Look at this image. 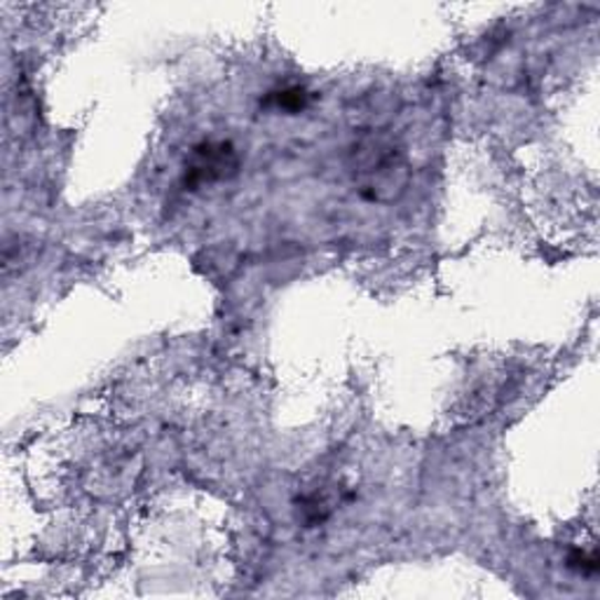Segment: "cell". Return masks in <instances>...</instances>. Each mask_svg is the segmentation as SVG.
Wrapping results in <instances>:
<instances>
[{
  "instance_id": "cell-1",
  "label": "cell",
  "mask_w": 600,
  "mask_h": 600,
  "mask_svg": "<svg viewBox=\"0 0 600 600\" xmlns=\"http://www.w3.org/2000/svg\"><path fill=\"white\" fill-rule=\"evenodd\" d=\"M355 177L366 200L392 202L409 183V167L392 144L369 137L355 148Z\"/></svg>"
},
{
  "instance_id": "cell-2",
  "label": "cell",
  "mask_w": 600,
  "mask_h": 600,
  "mask_svg": "<svg viewBox=\"0 0 600 600\" xmlns=\"http://www.w3.org/2000/svg\"><path fill=\"white\" fill-rule=\"evenodd\" d=\"M240 171V155L230 141L207 139L192 146L186 167H183V186L186 190H198L211 183H221L235 177Z\"/></svg>"
},
{
  "instance_id": "cell-3",
  "label": "cell",
  "mask_w": 600,
  "mask_h": 600,
  "mask_svg": "<svg viewBox=\"0 0 600 600\" xmlns=\"http://www.w3.org/2000/svg\"><path fill=\"white\" fill-rule=\"evenodd\" d=\"M309 99H313V94H309L305 87L292 85V87H282V90L270 92L263 99V106L284 110L288 115H296L309 106Z\"/></svg>"
},
{
  "instance_id": "cell-4",
  "label": "cell",
  "mask_w": 600,
  "mask_h": 600,
  "mask_svg": "<svg viewBox=\"0 0 600 600\" xmlns=\"http://www.w3.org/2000/svg\"><path fill=\"white\" fill-rule=\"evenodd\" d=\"M568 566L579 570L582 575H593L598 570V558L596 554H587V551H575L568 560Z\"/></svg>"
}]
</instances>
